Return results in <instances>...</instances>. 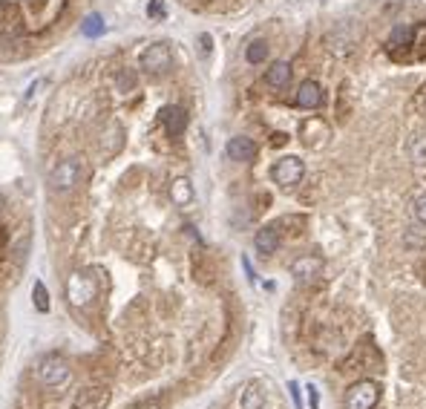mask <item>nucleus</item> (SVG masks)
I'll use <instances>...</instances> for the list:
<instances>
[{
	"label": "nucleus",
	"mask_w": 426,
	"mask_h": 409,
	"mask_svg": "<svg viewBox=\"0 0 426 409\" xmlns=\"http://www.w3.org/2000/svg\"><path fill=\"white\" fill-rule=\"evenodd\" d=\"M35 378L46 389H61V386H66L69 378H73V369H69V363L61 355H43L35 363Z\"/></svg>",
	"instance_id": "1"
},
{
	"label": "nucleus",
	"mask_w": 426,
	"mask_h": 409,
	"mask_svg": "<svg viewBox=\"0 0 426 409\" xmlns=\"http://www.w3.org/2000/svg\"><path fill=\"white\" fill-rule=\"evenodd\" d=\"M98 294V286L93 280L90 271H76L66 280V303H73L76 309H87Z\"/></svg>",
	"instance_id": "2"
},
{
	"label": "nucleus",
	"mask_w": 426,
	"mask_h": 409,
	"mask_svg": "<svg viewBox=\"0 0 426 409\" xmlns=\"http://www.w3.org/2000/svg\"><path fill=\"white\" fill-rule=\"evenodd\" d=\"M138 66L147 76H165V73H170V66H173V49H170V43H165V41L150 43L145 52L138 55Z\"/></svg>",
	"instance_id": "3"
},
{
	"label": "nucleus",
	"mask_w": 426,
	"mask_h": 409,
	"mask_svg": "<svg viewBox=\"0 0 426 409\" xmlns=\"http://www.w3.org/2000/svg\"><path fill=\"white\" fill-rule=\"evenodd\" d=\"M378 400H380V383L375 380H354L343 395L346 409H375Z\"/></svg>",
	"instance_id": "4"
},
{
	"label": "nucleus",
	"mask_w": 426,
	"mask_h": 409,
	"mask_svg": "<svg viewBox=\"0 0 426 409\" xmlns=\"http://www.w3.org/2000/svg\"><path fill=\"white\" fill-rule=\"evenodd\" d=\"M306 176V165L297 156H282L274 167H271V179L282 187V190H294Z\"/></svg>",
	"instance_id": "5"
},
{
	"label": "nucleus",
	"mask_w": 426,
	"mask_h": 409,
	"mask_svg": "<svg viewBox=\"0 0 426 409\" xmlns=\"http://www.w3.org/2000/svg\"><path fill=\"white\" fill-rule=\"evenodd\" d=\"M81 182V162L78 159H61L55 167H52V173H49V187L55 190V193H69L76 185Z\"/></svg>",
	"instance_id": "6"
},
{
	"label": "nucleus",
	"mask_w": 426,
	"mask_h": 409,
	"mask_svg": "<svg viewBox=\"0 0 426 409\" xmlns=\"http://www.w3.org/2000/svg\"><path fill=\"white\" fill-rule=\"evenodd\" d=\"M320 274H323V257H317V254H303V257H297L291 262V277L300 286L314 283Z\"/></svg>",
	"instance_id": "7"
},
{
	"label": "nucleus",
	"mask_w": 426,
	"mask_h": 409,
	"mask_svg": "<svg viewBox=\"0 0 426 409\" xmlns=\"http://www.w3.org/2000/svg\"><path fill=\"white\" fill-rule=\"evenodd\" d=\"M159 118H162V127L167 130L170 139H182V135H185V130H187V110H185V107L167 104V107L159 113Z\"/></svg>",
	"instance_id": "8"
},
{
	"label": "nucleus",
	"mask_w": 426,
	"mask_h": 409,
	"mask_svg": "<svg viewBox=\"0 0 426 409\" xmlns=\"http://www.w3.org/2000/svg\"><path fill=\"white\" fill-rule=\"evenodd\" d=\"M300 139H303V145L306 147H323L326 142H328V124L326 121H320V118H308V121H303V127H300Z\"/></svg>",
	"instance_id": "9"
},
{
	"label": "nucleus",
	"mask_w": 426,
	"mask_h": 409,
	"mask_svg": "<svg viewBox=\"0 0 426 409\" xmlns=\"http://www.w3.org/2000/svg\"><path fill=\"white\" fill-rule=\"evenodd\" d=\"M279 245H282L279 225H265V228H259L256 237H254V248L259 251V257H271V254H276Z\"/></svg>",
	"instance_id": "10"
},
{
	"label": "nucleus",
	"mask_w": 426,
	"mask_h": 409,
	"mask_svg": "<svg viewBox=\"0 0 426 409\" xmlns=\"http://www.w3.org/2000/svg\"><path fill=\"white\" fill-rule=\"evenodd\" d=\"M225 153L231 162H254L256 159V142L251 135H234L225 147Z\"/></svg>",
	"instance_id": "11"
},
{
	"label": "nucleus",
	"mask_w": 426,
	"mask_h": 409,
	"mask_svg": "<svg viewBox=\"0 0 426 409\" xmlns=\"http://www.w3.org/2000/svg\"><path fill=\"white\" fill-rule=\"evenodd\" d=\"M294 101H297V107H303V110H320L323 101H326V93H323V87H320L317 81H303Z\"/></svg>",
	"instance_id": "12"
},
{
	"label": "nucleus",
	"mask_w": 426,
	"mask_h": 409,
	"mask_svg": "<svg viewBox=\"0 0 426 409\" xmlns=\"http://www.w3.org/2000/svg\"><path fill=\"white\" fill-rule=\"evenodd\" d=\"M110 403V392L104 386H87L78 392L73 409H104Z\"/></svg>",
	"instance_id": "13"
},
{
	"label": "nucleus",
	"mask_w": 426,
	"mask_h": 409,
	"mask_svg": "<svg viewBox=\"0 0 426 409\" xmlns=\"http://www.w3.org/2000/svg\"><path fill=\"white\" fill-rule=\"evenodd\" d=\"M265 84L271 90H286L291 84V63L289 61H274L265 70Z\"/></svg>",
	"instance_id": "14"
},
{
	"label": "nucleus",
	"mask_w": 426,
	"mask_h": 409,
	"mask_svg": "<svg viewBox=\"0 0 426 409\" xmlns=\"http://www.w3.org/2000/svg\"><path fill=\"white\" fill-rule=\"evenodd\" d=\"M121 147H124V127L118 121H110L101 133V150L104 156H115Z\"/></svg>",
	"instance_id": "15"
},
{
	"label": "nucleus",
	"mask_w": 426,
	"mask_h": 409,
	"mask_svg": "<svg viewBox=\"0 0 426 409\" xmlns=\"http://www.w3.org/2000/svg\"><path fill=\"white\" fill-rule=\"evenodd\" d=\"M170 199H173L176 208H187V204H193V199H196L193 182H190L187 176H176V179L170 182Z\"/></svg>",
	"instance_id": "16"
},
{
	"label": "nucleus",
	"mask_w": 426,
	"mask_h": 409,
	"mask_svg": "<svg viewBox=\"0 0 426 409\" xmlns=\"http://www.w3.org/2000/svg\"><path fill=\"white\" fill-rule=\"evenodd\" d=\"M409 162L417 179H426V133H417L409 145Z\"/></svg>",
	"instance_id": "17"
},
{
	"label": "nucleus",
	"mask_w": 426,
	"mask_h": 409,
	"mask_svg": "<svg viewBox=\"0 0 426 409\" xmlns=\"http://www.w3.org/2000/svg\"><path fill=\"white\" fill-rule=\"evenodd\" d=\"M265 406V392L259 383H245L239 395V409H262Z\"/></svg>",
	"instance_id": "18"
},
{
	"label": "nucleus",
	"mask_w": 426,
	"mask_h": 409,
	"mask_svg": "<svg viewBox=\"0 0 426 409\" xmlns=\"http://www.w3.org/2000/svg\"><path fill=\"white\" fill-rule=\"evenodd\" d=\"M265 58H268V43L265 41H251L248 49H245V61L256 66V63H265Z\"/></svg>",
	"instance_id": "19"
},
{
	"label": "nucleus",
	"mask_w": 426,
	"mask_h": 409,
	"mask_svg": "<svg viewBox=\"0 0 426 409\" xmlns=\"http://www.w3.org/2000/svg\"><path fill=\"white\" fill-rule=\"evenodd\" d=\"M32 303H35V311H41V314L49 311V291H46V286L41 280L32 286Z\"/></svg>",
	"instance_id": "20"
},
{
	"label": "nucleus",
	"mask_w": 426,
	"mask_h": 409,
	"mask_svg": "<svg viewBox=\"0 0 426 409\" xmlns=\"http://www.w3.org/2000/svg\"><path fill=\"white\" fill-rule=\"evenodd\" d=\"M412 38H415L412 26H398L392 32V38H389V49H395V46H412Z\"/></svg>",
	"instance_id": "21"
},
{
	"label": "nucleus",
	"mask_w": 426,
	"mask_h": 409,
	"mask_svg": "<svg viewBox=\"0 0 426 409\" xmlns=\"http://www.w3.org/2000/svg\"><path fill=\"white\" fill-rule=\"evenodd\" d=\"M412 214H415V222L426 228V190L415 196V204H412Z\"/></svg>",
	"instance_id": "22"
},
{
	"label": "nucleus",
	"mask_w": 426,
	"mask_h": 409,
	"mask_svg": "<svg viewBox=\"0 0 426 409\" xmlns=\"http://www.w3.org/2000/svg\"><path fill=\"white\" fill-rule=\"evenodd\" d=\"M81 32H84L87 38H95V35H101V32H104V21H101V15H90V18L84 21Z\"/></svg>",
	"instance_id": "23"
},
{
	"label": "nucleus",
	"mask_w": 426,
	"mask_h": 409,
	"mask_svg": "<svg viewBox=\"0 0 426 409\" xmlns=\"http://www.w3.org/2000/svg\"><path fill=\"white\" fill-rule=\"evenodd\" d=\"M115 87H118L121 93H130V90L135 87V76H133V73H118V76H115Z\"/></svg>",
	"instance_id": "24"
},
{
	"label": "nucleus",
	"mask_w": 426,
	"mask_h": 409,
	"mask_svg": "<svg viewBox=\"0 0 426 409\" xmlns=\"http://www.w3.org/2000/svg\"><path fill=\"white\" fill-rule=\"evenodd\" d=\"M403 239H406V245H409V248H420V245H423V242H426V239H420V237H417V234H415V228H409V231H406V237H403Z\"/></svg>",
	"instance_id": "25"
},
{
	"label": "nucleus",
	"mask_w": 426,
	"mask_h": 409,
	"mask_svg": "<svg viewBox=\"0 0 426 409\" xmlns=\"http://www.w3.org/2000/svg\"><path fill=\"white\" fill-rule=\"evenodd\" d=\"M147 15L150 18H162L165 15V4H162V0H153V4L147 6Z\"/></svg>",
	"instance_id": "26"
},
{
	"label": "nucleus",
	"mask_w": 426,
	"mask_h": 409,
	"mask_svg": "<svg viewBox=\"0 0 426 409\" xmlns=\"http://www.w3.org/2000/svg\"><path fill=\"white\" fill-rule=\"evenodd\" d=\"M199 43H202V55H210V49H213L210 35H199Z\"/></svg>",
	"instance_id": "27"
},
{
	"label": "nucleus",
	"mask_w": 426,
	"mask_h": 409,
	"mask_svg": "<svg viewBox=\"0 0 426 409\" xmlns=\"http://www.w3.org/2000/svg\"><path fill=\"white\" fill-rule=\"evenodd\" d=\"M308 403H311V409H317V406H320V395H317V389H314V386H308Z\"/></svg>",
	"instance_id": "28"
},
{
	"label": "nucleus",
	"mask_w": 426,
	"mask_h": 409,
	"mask_svg": "<svg viewBox=\"0 0 426 409\" xmlns=\"http://www.w3.org/2000/svg\"><path fill=\"white\" fill-rule=\"evenodd\" d=\"M141 409H162L159 403H150V406H141Z\"/></svg>",
	"instance_id": "29"
},
{
	"label": "nucleus",
	"mask_w": 426,
	"mask_h": 409,
	"mask_svg": "<svg viewBox=\"0 0 426 409\" xmlns=\"http://www.w3.org/2000/svg\"><path fill=\"white\" fill-rule=\"evenodd\" d=\"M0 208H4V193H0Z\"/></svg>",
	"instance_id": "30"
}]
</instances>
